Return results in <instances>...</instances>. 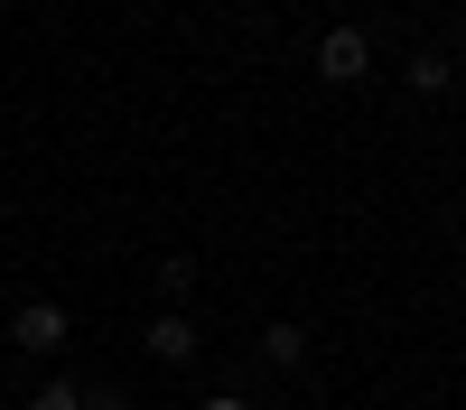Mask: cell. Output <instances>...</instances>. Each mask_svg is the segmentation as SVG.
Returning a JSON list of instances; mask_svg holds the SVG:
<instances>
[{
	"instance_id": "cell-6",
	"label": "cell",
	"mask_w": 466,
	"mask_h": 410,
	"mask_svg": "<svg viewBox=\"0 0 466 410\" xmlns=\"http://www.w3.org/2000/svg\"><path fill=\"white\" fill-rule=\"evenodd\" d=\"M28 410H85V383H66V373H56V383L28 392Z\"/></svg>"
},
{
	"instance_id": "cell-10",
	"label": "cell",
	"mask_w": 466,
	"mask_h": 410,
	"mask_svg": "<svg viewBox=\"0 0 466 410\" xmlns=\"http://www.w3.org/2000/svg\"><path fill=\"white\" fill-rule=\"evenodd\" d=\"M457 94H466V85H457Z\"/></svg>"
},
{
	"instance_id": "cell-5",
	"label": "cell",
	"mask_w": 466,
	"mask_h": 410,
	"mask_svg": "<svg viewBox=\"0 0 466 410\" xmlns=\"http://www.w3.org/2000/svg\"><path fill=\"white\" fill-rule=\"evenodd\" d=\"M261 355L270 364H308V326H261Z\"/></svg>"
},
{
	"instance_id": "cell-3",
	"label": "cell",
	"mask_w": 466,
	"mask_h": 410,
	"mask_svg": "<svg viewBox=\"0 0 466 410\" xmlns=\"http://www.w3.org/2000/svg\"><path fill=\"white\" fill-rule=\"evenodd\" d=\"M149 355H159V364H187V355H197V317L159 308V317H149Z\"/></svg>"
},
{
	"instance_id": "cell-4",
	"label": "cell",
	"mask_w": 466,
	"mask_h": 410,
	"mask_svg": "<svg viewBox=\"0 0 466 410\" xmlns=\"http://www.w3.org/2000/svg\"><path fill=\"white\" fill-rule=\"evenodd\" d=\"M410 94H457V65H448L439 47H420V56H410Z\"/></svg>"
},
{
	"instance_id": "cell-8",
	"label": "cell",
	"mask_w": 466,
	"mask_h": 410,
	"mask_svg": "<svg viewBox=\"0 0 466 410\" xmlns=\"http://www.w3.org/2000/svg\"><path fill=\"white\" fill-rule=\"evenodd\" d=\"M85 410H131V392L122 383H85Z\"/></svg>"
},
{
	"instance_id": "cell-7",
	"label": "cell",
	"mask_w": 466,
	"mask_h": 410,
	"mask_svg": "<svg viewBox=\"0 0 466 410\" xmlns=\"http://www.w3.org/2000/svg\"><path fill=\"white\" fill-rule=\"evenodd\" d=\"M159 289H168V298H187V289H197V261L168 252V261H159Z\"/></svg>"
},
{
	"instance_id": "cell-9",
	"label": "cell",
	"mask_w": 466,
	"mask_h": 410,
	"mask_svg": "<svg viewBox=\"0 0 466 410\" xmlns=\"http://www.w3.org/2000/svg\"><path fill=\"white\" fill-rule=\"evenodd\" d=\"M197 410H252V401H243V392H215V401H197Z\"/></svg>"
},
{
	"instance_id": "cell-2",
	"label": "cell",
	"mask_w": 466,
	"mask_h": 410,
	"mask_svg": "<svg viewBox=\"0 0 466 410\" xmlns=\"http://www.w3.org/2000/svg\"><path fill=\"white\" fill-rule=\"evenodd\" d=\"M66 326H75V317L56 308V298H28V308L10 317V335H19V355H56V345H66Z\"/></svg>"
},
{
	"instance_id": "cell-1",
	"label": "cell",
	"mask_w": 466,
	"mask_h": 410,
	"mask_svg": "<svg viewBox=\"0 0 466 410\" xmlns=\"http://www.w3.org/2000/svg\"><path fill=\"white\" fill-rule=\"evenodd\" d=\"M318 75H327V85H364V75H373V37L364 28H327L318 37Z\"/></svg>"
}]
</instances>
